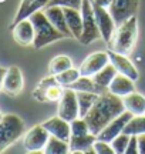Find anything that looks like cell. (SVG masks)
Segmentation results:
<instances>
[{
    "label": "cell",
    "instance_id": "cb8c5ba5",
    "mask_svg": "<svg viewBox=\"0 0 145 154\" xmlns=\"http://www.w3.org/2000/svg\"><path fill=\"white\" fill-rule=\"evenodd\" d=\"M43 153H46V154H67V153H70V144H68V141H64L61 138L50 136L44 150H43Z\"/></svg>",
    "mask_w": 145,
    "mask_h": 154
},
{
    "label": "cell",
    "instance_id": "83f0119b",
    "mask_svg": "<svg viewBox=\"0 0 145 154\" xmlns=\"http://www.w3.org/2000/svg\"><path fill=\"white\" fill-rule=\"evenodd\" d=\"M81 76V73H80V70L78 69H74V67H70V69H67V70H64L63 73H60V74H56V80L61 86H64V87H68L70 84H72V83L75 82V80H78V77Z\"/></svg>",
    "mask_w": 145,
    "mask_h": 154
},
{
    "label": "cell",
    "instance_id": "7a4b0ae2",
    "mask_svg": "<svg viewBox=\"0 0 145 154\" xmlns=\"http://www.w3.org/2000/svg\"><path fill=\"white\" fill-rule=\"evenodd\" d=\"M137 36H138V19L137 16H134L125 23H123L121 26H117L110 43L107 44L108 50L125 56L131 54L137 43Z\"/></svg>",
    "mask_w": 145,
    "mask_h": 154
},
{
    "label": "cell",
    "instance_id": "74e56055",
    "mask_svg": "<svg viewBox=\"0 0 145 154\" xmlns=\"http://www.w3.org/2000/svg\"><path fill=\"white\" fill-rule=\"evenodd\" d=\"M6 72H7V69H3V67H0V90H3V82H4Z\"/></svg>",
    "mask_w": 145,
    "mask_h": 154
},
{
    "label": "cell",
    "instance_id": "2e32d148",
    "mask_svg": "<svg viewBox=\"0 0 145 154\" xmlns=\"http://www.w3.org/2000/svg\"><path fill=\"white\" fill-rule=\"evenodd\" d=\"M44 14L47 16V19L50 20V23L54 27L61 32L64 34V37H72L71 32L67 26V20H66V14H64V9L63 6H47L43 9Z\"/></svg>",
    "mask_w": 145,
    "mask_h": 154
},
{
    "label": "cell",
    "instance_id": "e575fe53",
    "mask_svg": "<svg viewBox=\"0 0 145 154\" xmlns=\"http://www.w3.org/2000/svg\"><path fill=\"white\" fill-rule=\"evenodd\" d=\"M138 153V136H131L129 143L127 146L125 154H137Z\"/></svg>",
    "mask_w": 145,
    "mask_h": 154
},
{
    "label": "cell",
    "instance_id": "ba28073f",
    "mask_svg": "<svg viewBox=\"0 0 145 154\" xmlns=\"http://www.w3.org/2000/svg\"><path fill=\"white\" fill-rule=\"evenodd\" d=\"M49 138L50 133L43 127V124H37L26 133L23 138V146L28 153H43Z\"/></svg>",
    "mask_w": 145,
    "mask_h": 154
},
{
    "label": "cell",
    "instance_id": "d4e9b609",
    "mask_svg": "<svg viewBox=\"0 0 145 154\" xmlns=\"http://www.w3.org/2000/svg\"><path fill=\"white\" fill-rule=\"evenodd\" d=\"M124 133L128 136H141L145 134V114L132 116L131 120L127 123Z\"/></svg>",
    "mask_w": 145,
    "mask_h": 154
},
{
    "label": "cell",
    "instance_id": "52a82bcc",
    "mask_svg": "<svg viewBox=\"0 0 145 154\" xmlns=\"http://www.w3.org/2000/svg\"><path fill=\"white\" fill-rule=\"evenodd\" d=\"M138 6L140 0H112L111 5L108 6V10L115 22V26H121L131 17L137 16Z\"/></svg>",
    "mask_w": 145,
    "mask_h": 154
},
{
    "label": "cell",
    "instance_id": "7402d4cb",
    "mask_svg": "<svg viewBox=\"0 0 145 154\" xmlns=\"http://www.w3.org/2000/svg\"><path fill=\"white\" fill-rule=\"evenodd\" d=\"M123 103L125 110L134 116L145 114V97L142 94L132 91L123 97Z\"/></svg>",
    "mask_w": 145,
    "mask_h": 154
},
{
    "label": "cell",
    "instance_id": "f546056e",
    "mask_svg": "<svg viewBox=\"0 0 145 154\" xmlns=\"http://www.w3.org/2000/svg\"><path fill=\"white\" fill-rule=\"evenodd\" d=\"M70 126H71V136H85V134L90 133L87 121L84 120V119H81V117L72 120L70 123Z\"/></svg>",
    "mask_w": 145,
    "mask_h": 154
},
{
    "label": "cell",
    "instance_id": "1f68e13d",
    "mask_svg": "<svg viewBox=\"0 0 145 154\" xmlns=\"http://www.w3.org/2000/svg\"><path fill=\"white\" fill-rule=\"evenodd\" d=\"M93 149H94L95 154H114L111 144L107 143V141H102V140H98V138L94 141Z\"/></svg>",
    "mask_w": 145,
    "mask_h": 154
},
{
    "label": "cell",
    "instance_id": "d590c367",
    "mask_svg": "<svg viewBox=\"0 0 145 154\" xmlns=\"http://www.w3.org/2000/svg\"><path fill=\"white\" fill-rule=\"evenodd\" d=\"M138 153L145 154V134L138 136Z\"/></svg>",
    "mask_w": 145,
    "mask_h": 154
},
{
    "label": "cell",
    "instance_id": "9c48e42d",
    "mask_svg": "<svg viewBox=\"0 0 145 154\" xmlns=\"http://www.w3.org/2000/svg\"><path fill=\"white\" fill-rule=\"evenodd\" d=\"M57 116H60L61 119L67 120L68 123H71L72 120H75L80 117L78 114V101H77V91L72 90L70 87L64 88L61 99L58 100V110H57Z\"/></svg>",
    "mask_w": 145,
    "mask_h": 154
},
{
    "label": "cell",
    "instance_id": "f35d334b",
    "mask_svg": "<svg viewBox=\"0 0 145 154\" xmlns=\"http://www.w3.org/2000/svg\"><path fill=\"white\" fill-rule=\"evenodd\" d=\"M1 119H3V114H1V113H0V120H1Z\"/></svg>",
    "mask_w": 145,
    "mask_h": 154
},
{
    "label": "cell",
    "instance_id": "d6a6232c",
    "mask_svg": "<svg viewBox=\"0 0 145 154\" xmlns=\"http://www.w3.org/2000/svg\"><path fill=\"white\" fill-rule=\"evenodd\" d=\"M49 6H63V7H72L81 10L83 0H50Z\"/></svg>",
    "mask_w": 145,
    "mask_h": 154
},
{
    "label": "cell",
    "instance_id": "603a6c76",
    "mask_svg": "<svg viewBox=\"0 0 145 154\" xmlns=\"http://www.w3.org/2000/svg\"><path fill=\"white\" fill-rule=\"evenodd\" d=\"M100 94L88 93V91H77V101H78V114L81 119H84L94 106Z\"/></svg>",
    "mask_w": 145,
    "mask_h": 154
},
{
    "label": "cell",
    "instance_id": "277c9868",
    "mask_svg": "<svg viewBox=\"0 0 145 154\" xmlns=\"http://www.w3.org/2000/svg\"><path fill=\"white\" fill-rule=\"evenodd\" d=\"M24 131V121L16 114H6L0 120V153L17 141Z\"/></svg>",
    "mask_w": 145,
    "mask_h": 154
},
{
    "label": "cell",
    "instance_id": "f1b7e54d",
    "mask_svg": "<svg viewBox=\"0 0 145 154\" xmlns=\"http://www.w3.org/2000/svg\"><path fill=\"white\" fill-rule=\"evenodd\" d=\"M129 138H131V136L125 134V133H121L120 136H117V137L114 138L111 143H110L112 150H114V154H124L125 153L127 146H128V143H129Z\"/></svg>",
    "mask_w": 145,
    "mask_h": 154
},
{
    "label": "cell",
    "instance_id": "4dcf8cb0",
    "mask_svg": "<svg viewBox=\"0 0 145 154\" xmlns=\"http://www.w3.org/2000/svg\"><path fill=\"white\" fill-rule=\"evenodd\" d=\"M50 5V0H34L31 5L27 7V10L24 11V14H23V19H27L30 14H33L34 11H39V10H43L44 7ZM22 19V20H23Z\"/></svg>",
    "mask_w": 145,
    "mask_h": 154
},
{
    "label": "cell",
    "instance_id": "8d00e7d4",
    "mask_svg": "<svg viewBox=\"0 0 145 154\" xmlns=\"http://www.w3.org/2000/svg\"><path fill=\"white\" fill-rule=\"evenodd\" d=\"M93 3H95V5H100L102 6V7H108V6L111 5L112 0H91Z\"/></svg>",
    "mask_w": 145,
    "mask_h": 154
},
{
    "label": "cell",
    "instance_id": "5b68a950",
    "mask_svg": "<svg viewBox=\"0 0 145 154\" xmlns=\"http://www.w3.org/2000/svg\"><path fill=\"white\" fill-rule=\"evenodd\" d=\"M81 16H83V34L80 37V43L84 46H88L93 42L101 38V33L98 30L97 22H95V14L91 0H83Z\"/></svg>",
    "mask_w": 145,
    "mask_h": 154
},
{
    "label": "cell",
    "instance_id": "7c38bea8",
    "mask_svg": "<svg viewBox=\"0 0 145 154\" xmlns=\"http://www.w3.org/2000/svg\"><path fill=\"white\" fill-rule=\"evenodd\" d=\"M132 116L134 114H131L129 111L125 110L123 114H120L118 117H115L110 124H107V126L97 134V138H98V140H102V141H107V143H111L117 136H120L121 133H124V128L127 126V123L131 120Z\"/></svg>",
    "mask_w": 145,
    "mask_h": 154
},
{
    "label": "cell",
    "instance_id": "e0dca14e",
    "mask_svg": "<svg viewBox=\"0 0 145 154\" xmlns=\"http://www.w3.org/2000/svg\"><path fill=\"white\" fill-rule=\"evenodd\" d=\"M13 38L20 46H30L34 42V27L30 19H23L19 23H16L13 27Z\"/></svg>",
    "mask_w": 145,
    "mask_h": 154
},
{
    "label": "cell",
    "instance_id": "9a60e30c",
    "mask_svg": "<svg viewBox=\"0 0 145 154\" xmlns=\"http://www.w3.org/2000/svg\"><path fill=\"white\" fill-rule=\"evenodd\" d=\"M41 124H43V127L47 131L50 133V136L61 138L64 141H68L70 137H71V126H70V123L67 120L61 119L60 116L51 117V119L46 120Z\"/></svg>",
    "mask_w": 145,
    "mask_h": 154
},
{
    "label": "cell",
    "instance_id": "ffe728a7",
    "mask_svg": "<svg viewBox=\"0 0 145 154\" xmlns=\"http://www.w3.org/2000/svg\"><path fill=\"white\" fill-rule=\"evenodd\" d=\"M63 9H64L67 26L70 29V32H71L72 37L80 42V37L83 34V16H81V10L72 9V7H63Z\"/></svg>",
    "mask_w": 145,
    "mask_h": 154
},
{
    "label": "cell",
    "instance_id": "8fae6325",
    "mask_svg": "<svg viewBox=\"0 0 145 154\" xmlns=\"http://www.w3.org/2000/svg\"><path fill=\"white\" fill-rule=\"evenodd\" d=\"M108 63H110L108 51H95V53H91L84 59L78 70L81 73V76L93 77L94 74L100 72L101 69H104Z\"/></svg>",
    "mask_w": 145,
    "mask_h": 154
},
{
    "label": "cell",
    "instance_id": "44dd1931",
    "mask_svg": "<svg viewBox=\"0 0 145 154\" xmlns=\"http://www.w3.org/2000/svg\"><path fill=\"white\" fill-rule=\"evenodd\" d=\"M68 87L75 90V91H88V93H95V94H102L108 90V88L100 86L93 77L88 76H80L78 80H75Z\"/></svg>",
    "mask_w": 145,
    "mask_h": 154
},
{
    "label": "cell",
    "instance_id": "484cf974",
    "mask_svg": "<svg viewBox=\"0 0 145 154\" xmlns=\"http://www.w3.org/2000/svg\"><path fill=\"white\" fill-rule=\"evenodd\" d=\"M70 67H72L71 59L68 56L60 54V56H56L50 61V64H49V73H50L51 76H56V74H60V73H63L64 70H67Z\"/></svg>",
    "mask_w": 145,
    "mask_h": 154
},
{
    "label": "cell",
    "instance_id": "5bb4252c",
    "mask_svg": "<svg viewBox=\"0 0 145 154\" xmlns=\"http://www.w3.org/2000/svg\"><path fill=\"white\" fill-rule=\"evenodd\" d=\"M108 56H110V63L117 69L118 73H121L124 76L129 77L132 80H138L140 77V73L137 70V67L129 61V59L125 54H121V53H117V51H112V50H108Z\"/></svg>",
    "mask_w": 145,
    "mask_h": 154
},
{
    "label": "cell",
    "instance_id": "6da1fadb",
    "mask_svg": "<svg viewBox=\"0 0 145 154\" xmlns=\"http://www.w3.org/2000/svg\"><path fill=\"white\" fill-rule=\"evenodd\" d=\"M124 111L125 107H124L123 99L107 90L105 93L98 96L97 101L91 107L88 114L84 117V120L88 124L90 133L97 136L107 124H110L115 117L123 114Z\"/></svg>",
    "mask_w": 145,
    "mask_h": 154
},
{
    "label": "cell",
    "instance_id": "836d02e7",
    "mask_svg": "<svg viewBox=\"0 0 145 154\" xmlns=\"http://www.w3.org/2000/svg\"><path fill=\"white\" fill-rule=\"evenodd\" d=\"M34 0H22V3H20V6H19V10H17V13H16V16H14V19H13V23L10 24V29L16 24V23H19L20 20L23 19V14H24V11L27 10V7L31 3H33Z\"/></svg>",
    "mask_w": 145,
    "mask_h": 154
},
{
    "label": "cell",
    "instance_id": "ac0fdd59",
    "mask_svg": "<svg viewBox=\"0 0 145 154\" xmlns=\"http://www.w3.org/2000/svg\"><path fill=\"white\" fill-rule=\"evenodd\" d=\"M97 140V136L88 133L85 136H71L68 140L70 144V153L72 154H95L93 144Z\"/></svg>",
    "mask_w": 145,
    "mask_h": 154
},
{
    "label": "cell",
    "instance_id": "4fadbf2b",
    "mask_svg": "<svg viewBox=\"0 0 145 154\" xmlns=\"http://www.w3.org/2000/svg\"><path fill=\"white\" fill-rule=\"evenodd\" d=\"M24 82H23L22 70L17 66H10L6 72L4 82H3V91L7 96L16 97L17 94L22 93Z\"/></svg>",
    "mask_w": 145,
    "mask_h": 154
},
{
    "label": "cell",
    "instance_id": "4316f807",
    "mask_svg": "<svg viewBox=\"0 0 145 154\" xmlns=\"http://www.w3.org/2000/svg\"><path fill=\"white\" fill-rule=\"evenodd\" d=\"M117 73H118L117 69L112 66L111 63H108V64H107L104 69H101V70L97 73V74H94V76H93V79H94V80L98 83L100 86L108 88L110 83L112 82V79L115 77V74H117Z\"/></svg>",
    "mask_w": 145,
    "mask_h": 154
},
{
    "label": "cell",
    "instance_id": "30bf717a",
    "mask_svg": "<svg viewBox=\"0 0 145 154\" xmlns=\"http://www.w3.org/2000/svg\"><path fill=\"white\" fill-rule=\"evenodd\" d=\"M93 9H94V14H95V22H97L98 30L101 33V38L108 44L114 32H115V29H117L115 22H114L108 7H102L100 5L93 3Z\"/></svg>",
    "mask_w": 145,
    "mask_h": 154
},
{
    "label": "cell",
    "instance_id": "8992f818",
    "mask_svg": "<svg viewBox=\"0 0 145 154\" xmlns=\"http://www.w3.org/2000/svg\"><path fill=\"white\" fill-rule=\"evenodd\" d=\"M64 86L56 80L54 76L44 77L41 82L37 84V87L34 88L33 97L40 103H56L61 99L63 93H64Z\"/></svg>",
    "mask_w": 145,
    "mask_h": 154
},
{
    "label": "cell",
    "instance_id": "d6986e66",
    "mask_svg": "<svg viewBox=\"0 0 145 154\" xmlns=\"http://www.w3.org/2000/svg\"><path fill=\"white\" fill-rule=\"evenodd\" d=\"M108 91L123 99L124 96L135 91L134 80L127 76H124V74H121V73H117L115 77L112 79V82L110 83V86H108Z\"/></svg>",
    "mask_w": 145,
    "mask_h": 154
},
{
    "label": "cell",
    "instance_id": "3957f363",
    "mask_svg": "<svg viewBox=\"0 0 145 154\" xmlns=\"http://www.w3.org/2000/svg\"><path fill=\"white\" fill-rule=\"evenodd\" d=\"M28 19L31 20L34 27V42H33L34 49L37 50L43 49L47 44L54 43V42L60 40V38H64V34L61 32H58L51 24L43 10L34 11L33 14L28 16Z\"/></svg>",
    "mask_w": 145,
    "mask_h": 154
}]
</instances>
